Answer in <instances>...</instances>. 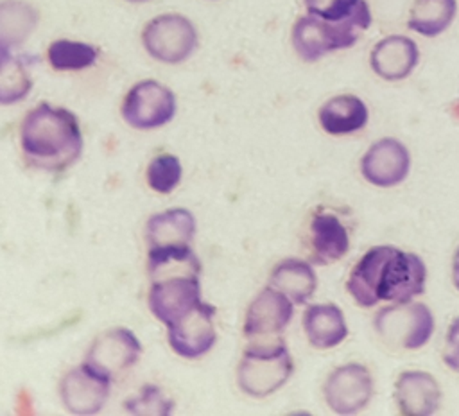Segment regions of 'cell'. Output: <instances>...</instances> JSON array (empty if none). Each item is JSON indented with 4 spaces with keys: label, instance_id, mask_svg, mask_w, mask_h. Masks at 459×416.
I'll return each instance as SVG.
<instances>
[{
    "label": "cell",
    "instance_id": "obj_7",
    "mask_svg": "<svg viewBox=\"0 0 459 416\" xmlns=\"http://www.w3.org/2000/svg\"><path fill=\"white\" fill-rule=\"evenodd\" d=\"M359 29L346 23H333L314 14L299 16L290 30V43L296 56L305 63H316L321 57L350 48L360 38Z\"/></svg>",
    "mask_w": 459,
    "mask_h": 416
},
{
    "label": "cell",
    "instance_id": "obj_19",
    "mask_svg": "<svg viewBox=\"0 0 459 416\" xmlns=\"http://www.w3.org/2000/svg\"><path fill=\"white\" fill-rule=\"evenodd\" d=\"M321 129L330 136H344L362 131L369 122L366 102L353 93H339L325 100L317 111Z\"/></svg>",
    "mask_w": 459,
    "mask_h": 416
},
{
    "label": "cell",
    "instance_id": "obj_18",
    "mask_svg": "<svg viewBox=\"0 0 459 416\" xmlns=\"http://www.w3.org/2000/svg\"><path fill=\"white\" fill-rule=\"evenodd\" d=\"M308 344L316 350H330L348 337L344 312L335 303H310L301 317Z\"/></svg>",
    "mask_w": 459,
    "mask_h": 416
},
{
    "label": "cell",
    "instance_id": "obj_13",
    "mask_svg": "<svg viewBox=\"0 0 459 416\" xmlns=\"http://www.w3.org/2000/svg\"><path fill=\"white\" fill-rule=\"evenodd\" d=\"M203 301L199 276H172L151 282L147 305L151 314L169 326Z\"/></svg>",
    "mask_w": 459,
    "mask_h": 416
},
{
    "label": "cell",
    "instance_id": "obj_30",
    "mask_svg": "<svg viewBox=\"0 0 459 416\" xmlns=\"http://www.w3.org/2000/svg\"><path fill=\"white\" fill-rule=\"evenodd\" d=\"M441 359L450 371L459 373V316H455L446 328Z\"/></svg>",
    "mask_w": 459,
    "mask_h": 416
},
{
    "label": "cell",
    "instance_id": "obj_31",
    "mask_svg": "<svg viewBox=\"0 0 459 416\" xmlns=\"http://www.w3.org/2000/svg\"><path fill=\"white\" fill-rule=\"evenodd\" d=\"M452 283L459 290V246L452 256Z\"/></svg>",
    "mask_w": 459,
    "mask_h": 416
},
{
    "label": "cell",
    "instance_id": "obj_25",
    "mask_svg": "<svg viewBox=\"0 0 459 416\" xmlns=\"http://www.w3.org/2000/svg\"><path fill=\"white\" fill-rule=\"evenodd\" d=\"M303 4L308 14L333 23H346L359 30H366L373 22L366 0H303Z\"/></svg>",
    "mask_w": 459,
    "mask_h": 416
},
{
    "label": "cell",
    "instance_id": "obj_5",
    "mask_svg": "<svg viewBox=\"0 0 459 416\" xmlns=\"http://www.w3.org/2000/svg\"><path fill=\"white\" fill-rule=\"evenodd\" d=\"M142 45L158 63H185L199 45V34L190 18L179 13H163L149 20L142 29Z\"/></svg>",
    "mask_w": 459,
    "mask_h": 416
},
{
    "label": "cell",
    "instance_id": "obj_3",
    "mask_svg": "<svg viewBox=\"0 0 459 416\" xmlns=\"http://www.w3.org/2000/svg\"><path fill=\"white\" fill-rule=\"evenodd\" d=\"M294 373V360L283 339L249 344L237 366L238 389L251 398H267L280 391Z\"/></svg>",
    "mask_w": 459,
    "mask_h": 416
},
{
    "label": "cell",
    "instance_id": "obj_2",
    "mask_svg": "<svg viewBox=\"0 0 459 416\" xmlns=\"http://www.w3.org/2000/svg\"><path fill=\"white\" fill-rule=\"evenodd\" d=\"M84 138L74 111L50 102L29 109L20 124L23 161L41 172H63L82 154Z\"/></svg>",
    "mask_w": 459,
    "mask_h": 416
},
{
    "label": "cell",
    "instance_id": "obj_27",
    "mask_svg": "<svg viewBox=\"0 0 459 416\" xmlns=\"http://www.w3.org/2000/svg\"><path fill=\"white\" fill-rule=\"evenodd\" d=\"M32 77L27 65L13 52H0V106H13L29 97Z\"/></svg>",
    "mask_w": 459,
    "mask_h": 416
},
{
    "label": "cell",
    "instance_id": "obj_16",
    "mask_svg": "<svg viewBox=\"0 0 459 416\" xmlns=\"http://www.w3.org/2000/svg\"><path fill=\"white\" fill-rule=\"evenodd\" d=\"M420 63L416 41L403 34H389L375 43L369 52L373 74L387 82L407 79Z\"/></svg>",
    "mask_w": 459,
    "mask_h": 416
},
{
    "label": "cell",
    "instance_id": "obj_21",
    "mask_svg": "<svg viewBox=\"0 0 459 416\" xmlns=\"http://www.w3.org/2000/svg\"><path fill=\"white\" fill-rule=\"evenodd\" d=\"M197 231L195 215L188 208H169L152 213L145 222L147 247L190 244Z\"/></svg>",
    "mask_w": 459,
    "mask_h": 416
},
{
    "label": "cell",
    "instance_id": "obj_9",
    "mask_svg": "<svg viewBox=\"0 0 459 416\" xmlns=\"http://www.w3.org/2000/svg\"><path fill=\"white\" fill-rule=\"evenodd\" d=\"M142 351L143 346L133 330L113 326L91 341L84 362L113 382L140 360Z\"/></svg>",
    "mask_w": 459,
    "mask_h": 416
},
{
    "label": "cell",
    "instance_id": "obj_26",
    "mask_svg": "<svg viewBox=\"0 0 459 416\" xmlns=\"http://www.w3.org/2000/svg\"><path fill=\"white\" fill-rule=\"evenodd\" d=\"M100 56L99 47L77 39H54L47 48V61L57 72H79L93 66Z\"/></svg>",
    "mask_w": 459,
    "mask_h": 416
},
{
    "label": "cell",
    "instance_id": "obj_17",
    "mask_svg": "<svg viewBox=\"0 0 459 416\" xmlns=\"http://www.w3.org/2000/svg\"><path fill=\"white\" fill-rule=\"evenodd\" d=\"M310 262L328 265L341 260L350 249V233L344 222L332 212H316L308 226Z\"/></svg>",
    "mask_w": 459,
    "mask_h": 416
},
{
    "label": "cell",
    "instance_id": "obj_11",
    "mask_svg": "<svg viewBox=\"0 0 459 416\" xmlns=\"http://www.w3.org/2000/svg\"><path fill=\"white\" fill-rule=\"evenodd\" d=\"M111 391V380L97 373L84 360L68 369L59 382V398L63 407L75 416L99 414Z\"/></svg>",
    "mask_w": 459,
    "mask_h": 416
},
{
    "label": "cell",
    "instance_id": "obj_4",
    "mask_svg": "<svg viewBox=\"0 0 459 416\" xmlns=\"http://www.w3.org/2000/svg\"><path fill=\"white\" fill-rule=\"evenodd\" d=\"M373 328L385 346L412 351L430 341L436 319L432 310L421 301H396L375 312Z\"/></svg>",
    "mask_w": 459,
    "mask_h": 416
},
{
    "label": "cell",
    "instance_id": "obj_23",
    "mask_svg": "<svg viewBox=\"0 0 459 416\" xmlns=\"http://www.w3.org/2000/svg\"><path fill=\"white\" fill-rule=\"evenodd\" d=\"M39 13L27 0H0V52H14L38 29Z\"/></svg>",
    "mask_w": 459,
    "mask_h": 416
},
{
    "label": "cell",
    "instance_id": "obj_8",
    "mask_svg": "<svg viewBox=\"0 0 459 416\" xmlns=\"http://www.w3.org/2000/svg\"><path fill=\"white\" fill-rule=\"evenodd\" d=\"M373 396V375L368 366L360 362H346L333 368L323 384L325 403L339 416H353L362 412Z\"/></svg>",
    "mask_w": 459,
    "mask_h": 416
},
{
    "label": "cell",
    "instance_id": "obj_24",
    "mask_svg": "<svg viewBox=\"0 0 459 416\" xmlns=\"http://www.w3.org/2000/svg\"><path fill=\"white\" fill-rule=\"evenodd\" d=\"M457 0H414L409 11L407 27L420 36L437 38L454 23Z\"/></svg>",
    "mask_w": 459,
    "mask_h": 416
},
{
    "label": "cell",
    "instance_id": "obj_10",
    "mask_svg": "<svg viewBox=\"0 0 459 416\" xmlns=\"http://www.w3.org/2000/svg\"><path fill=\"white\" fill-rule=\"evenodd\" d=\"M215 314L217 308L212 303L201 301L185 316L165 326L172 351L183 359H201L210 353L217 342Z\"/></svg>",
    "mask_w": 459,
    "mask_h": 416
},
{
    "label": "cell",
    "instance_id": "obj_28",
    "mask_svg": "<svg viewBox=\"0 0 459 416\" xmlns=\"http://www.w3.org/2000/svg\"><path fill=\"white\" fill-rule=\"evenodd\" d=\"M183 178L181 160L170 152L154 156L145 169V183L156 194H170L178 188Z\"/></svg>",
    "mask_w": 459,
    "mask_h": 416
},
{
    "label": "cell",
    "instance_id": "obj_20",
    "mask_svg": "<svg viewBox=\"0 0 459 416\" xmlns=\"http://www.w3.org/2000/svg\"><path fill=\"white\" fill-rule=\"evenodd\" d=\"M267 285L285 294L294 305H305L316 294L317 274L310 260L289 256L273 267Z\"/></svg>",
    "mask_w": 459,
    "mask_h": 416
},
{
    "label": "cell",
    "instance_id": "obj_1",
    "mask_svg": "<svg viewBox=\"0 0 459 416\" xmlns=\"http://www.w3.org/2000/svg\"><path fill=\"white\" fill-rule=\"evenodd\" d=\"M427 265L421 256L396 246H373L353 265L346 290L362 308L411 301L425 292Z\"/></svg>",
    "mask_w": 459,
    "mask_h": 416
},
{
    "label": "cell",
    "instance_id": "obj_32",
    "mask_svg": "<svg viewBox=\"0 0 459 416\" xmlns=\"http://www.w3.org/2000/svg\"><path fill=\"white\" fill-rule=\"evenodd\" d=\"M126 2H131V4H143V2H149V0H126Z\"/></svg>",
    "mask_w": 459,
    "mask_h": 416
},
{
    "label": "cell",
    "instance_id": "obj_22",
    "mask_svg": "<svg viewBox=\"0 0 459 416\" xmlns=\"http://www.w3.org/2000/svg\"><path fill=\"white\" fill-rule=\"evenodd\" d=\"M203 264L190 244H170L147 247L149 280L172 276H201Z\"/></svg>",
    "mask_w": 459,
    "mask_h": 416
},
{
    "label": "cell",
    "instance_id": "obj_12",
    "mask_svg": "<svg viewBox=\"0 0 459 416\" xmlns=\"http://www.w3.org/2000/svg\"><path fill=\"white\" fill-rule=\"evenodd\" d=\"M411 172V152L403 142L384 136L373 142L360 158L362 178L378 188H391L407 179Z\"/></svg>",
    "mask_w": 459,
    "mask_h": 416
},
{
    "label": "cell",
    "instance_id": "obj_14",
    "mask_svg": "<svg viewBox=\"0 0 459 416\" xmlns=\"http://www.w3.org/2000/svg\"><path fill=\"white\" fill-rule=\"evenodd\" d=\"M294 316V303L280 290L265 285L249 303L242 332L247 339H271L280 335Z\"/></svg>",
    "mask_w": 459,
    "mask_h": 416
},
{
    "label": "cell",
    "instance_id": "obj_15",
    "mask_svg": "<svg viewBox=\"0 0 459 416\" xmlns=\"http://www.w3.org/2000/svg\"><path fill=\"white\" fill-rule=\"evenodd\" d=\"M441 386L429 371L405 369L394 380L393 398L403 416L436 414L441 407Z\"/></svg>",
    "mask_w": 459,
    "mask_h": 416
},
{
    "label": "cell",
    "instance_id": "obj_6",
    "mask_svg": "<svg viewBox=\"0 0 459 416\" xmlns=\"http://www.w3.org/2000/svg\"><path fill=\"white\" fill-rule=\"evenodd\" d=\"M178 111L176 93L156 79L134 82L120 106L124 122L138 131H151L172 122Z\"/></svg>",
    "mask_w": 459,
    "mask_h": 416
},
{
    "label": "cell",
    "instance_id": "obj_29",
    "mask_svg": "<svg viewBox=\"0 0 459 416\" xmlns=\"http://www.w3.org/2000/svg\"><path fill=\"white\" fill-rule=\"evenodd\" d=\"M124 409L129 414H170L174 411V400L169 398L158 386L145 384L138 394L124 402Z\"/></svg>",
    "mask_w": 459,
    "mask_h": 416
}]
</instances>
